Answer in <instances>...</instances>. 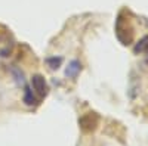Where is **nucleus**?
Returning a JSON list of instances; mask_svg holds the SVG:
<instances>
[{
	"label": "nucleus",
	"mask_w": 148,
	"mask_h": 146,
	"mask_svg": "<svg viewBox=\"0 0 148 146\" xmlns=\"http://www.w3.org/2000/svg\"><path fill=\"white\" fill-rule=\"evenodd\" d=\"M116 34L119 40L123 44H130L133 40V28L129 24V21L123 19V16H119L117 24H116Z\"/></svg>",
	"instance_id": "nucleus-1"
},
{
	"label": "nucleus",
	"mask_w": 148,
	"mask_h": 146,
	"mask_svg": "<svg viewBox=\"0 0 148 146\" xmlns=\"http://www.w3.org/2000/svg\"><path fill=\"white\" fill-rule=\"evenodd\" d=\"M98 123H99V118H98V115L95 112H88L79 120V126L84 133L93 131L98 127Z\"/></svg>",
	"instance_id": "nucleus-2"
},
{
	"label": "nucleus",
	"mask_w": 148,
	"mask_h": 146,
	"mask_svg": "<svg viewBox=\"0 0 148 146\" xmlns=\"http://www.w3.org/2000/svg\"><path fill=\"white\" fill-rule=\"evenodd\" d=\"M31 84H33V87H34V90L39 93L40 96H46L47 94V84H46V81H45V78L40 75V74H36V75H33V78H31Z\"/></svg>",
	"instance_id": "nucleus-3"
},
{
	"label": "nucleus",
	"mask_w": 148,
	"mask_h": 146,
	"mask_svg": "<svg viewBox=\"0 0 148 146\" xmlns=\"http://www.w3.org/2000/svg\"><path fill=\"white\" fill-rule=\"evenodd\" d=\"M80 71H82V64L79 62V60H71L70 65L65 69V75L68 78H76Z\"/></svg>",
	"instance_id": "nucleus-4"
},
{
	"label": "nucleus",
	"mask_w": 148,
	"mask_h": 146,
	"mask_svg": "<svg viewBox=\"0 0 148 146\" xmlns=\"http://www.w3.org/2000/svg\"><path fill=\"white\" fill-rule=\"evenodd\" d=\"M135 52H136V53L147 52V53H148V35H145L144 39L139 40V43L135 46Z\"/></svg>",
	"instance_id": "nucleus-5"
},
{
	"label": "nucleus",
	"mask_w": 148,
	"mask_h": 146,
	"mask_svg": "<svg viewBox=\"0 0 148 146\" xmlns=\"http://www.w3.org/2000/svg\"><path fill=\"white\" fill-rule=\"evenodd\" d=\"M46 64L51 67L52 69H58L59 65L62 64V58H47L46 59Z\"/></svg>",
	"instance_id": "nucleus-6"
},
{
	"label": "nucleus",
	"mask_w": 148,
	"mask_h": 146,
	"mask_svg": "<svg viewBox=\"0 0 148 146\" xmlns=\"http://www.w3.org/2000/svg\"><path fill=\"white\" fill-rule=\"evenodd\" d=\"M24 102H25L27 105H33V103H36V99H34L33 93L30 92V89L25 90V94H24Z\"/></svg>",
	"instance_id": "nucleus-7"
},
{
	"label": "nucleus",
	"mask_w": 148,
	"mask_h": 146,
	"mask_svg": "<svg viewBox=\"0 0 148 146\" xmlns=\"http://www.w3.org/2000/svg\"><path fill=\"white\" fill-rule=\"evenodd\" d=\"M12 72H14V74L16 75V81H18V84H24V77H22V72H21L19 69H14Z\"/></svg>",
	"instance_id": "nucleus-8"
}]
</instances>
